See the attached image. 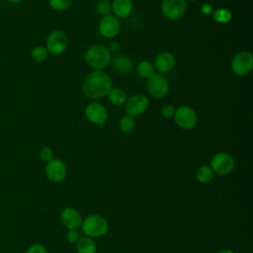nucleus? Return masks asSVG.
Listing matches in <instances>:
<instances>
[{
    "label": "nucleus",
    "mask_w": 253,
    "mask_h": 253,
    "mask_svg": "<svg viewBox=\"0 0 253 253\" xmlns=\"http://www.w3.org/2000/svg\"><path fill=\"white\" fill-rule=\"evenodd\" d=\"M111 89V77L101 70H95L89 73L83 82V93L90 99L102 98L106 96Z\"/></svg>",
    "instance_id": "1"
},
{
    "label": "nucleus",
    "mask_w": 253,
    "mask_h": 253,
    "mask_svg": "<svg viewBox=\"0 0 253 253\" xmlns=\"http://www.w3.org/2000/svg\"><path fill=\"white\" fill-rule=\"evenodd\" d=\"M84 58L90 67L94 68L95 70H101L110 64L111 52L106 46L95 44L87 48Z\"/></svg>",
    "instance_id": "2"
},
{
    "label": "nucleus",
    "mask_w": 253,
    "mask_h": 253,
    "mask_svg": "<svg viewBox=\"0 0 253 253\" xmlns=\"http://www.w3.org/2000/svg\"><path fill=\"white\" fill-rule=\"evenodd\" d=\"M81 229L85 236L99 238L104 236L109 228L107 219L100 214H90L82 220Z\"/></svg>",
    "instance_id": "3"
},
{
    "label": "nucleus",
    "mask_w": 253,
    "mask_h": 253,
    "mask_svg": "<svg viewBox=\"0 0 253 253\" xmlns=\"http://www.w3.org/2000/svg\"><path fill=\"white\" fill-rule=\"evenodd\" d=\"M211 168L213 173L226 176L230 174L235 166V162L233 157L227 152H217L211 159Z\"/></svg>",
    "instance_id": "4"
},
{
    "label": "nucleus",
    "mask_w": 253,
    "mask_h": 253,
    "mask_svg": "<svg viewBox=\"0 0 253 253\" xmlns=\"http://www.w3.org/2000/svg\"><path fill=\"white\" fill-rule=\"evenodd\" d=\"M175 123L182 129L193 128L198 122V115L196 111L189 106H181L175 110Z\"/></svg>",
    "instance_id": "5"
},
{
    "label": "nucleus",
    "mask_w": 253,
    "mask_h": 253,
    "mask_svg": "<svg viewBox=\"0 0 253 253\" xmlns=\"http://www.w3.org/2000/svg\"><path fill=\"white\" fill-rule=\"evenodd\" d=\"M68 38L61 30L52 31L46 39V49L48 53L53 55L61 54L67 47Z\"/></svg>",
    "instance_id": "6"
},
{
    "label": "nucleus",
    "mask_w": 253,
    "mask_h": 253,
    "mask_svg": "<svg viewBox=\"0 0 253 253\" xmlns=\"http://www.w3.org/2000/svg\"><path fill=\"white\" fill-rule=\"evenodd\" d=\"M231 69L238 76L249 74L253 69V55L250 51H240L231 61Z\"/></svg>",
    "instance_id": "7"
},
{
    "label": "nucleus",
    "mask_w": 253,
    "mask_h": 253,
    "mask_svg": "<svg viewBox=\"0 0 253 253\" xmlns=\"http://www.w3.org/2000/svg\"><path fill=\"white\" fill-rule=\"evenodd\" d=\"M187 10V0H162V14L169 20L181 19Z\"/></svg>",
    "instance_id": "8"
},
{
    "label": "nucleus",
    "mask_w": 253,
    "mask_h": 253,
    "mask_svg": "<svg viewBox=\"0 0 253 253\" xmlns=\"http://www.w3.org/2000/svg\"><path fill=\"white\" fill-rule=\"evenodd\" d=\"M147 91L154 99L165 97L169 91V83L165 76L161 74L152 75L147 81Z\"/></svg>",
    "instance_id": "9"
},
{
    "label": "nucleus",
    "mask_w": 253,
    "mask_h": 253,
    "mask_svg": "<svg viewBox=\"0 0 253 253\" xmlns=\"http://www.w3.org/2000/svg\"><path fill=\"white\" fill-rule=\"evenodd\" d=\"M47 179L52 183H60L66 177V166L60 159H52L48 161L44 168Z\"/></svg>",
    "instance_id": "10"
},
{
    "label": "nucleus",
    "mask_w": 253,
    "mask_h": 253,
    "mask_svg": "<svg viewBox=\"0 0 253 253\" xmlns=\"http://www.w3.org/2000/svg\"><path fill=\"white\" fill-rule=\"evenodd\" d=\"M148 105V99L144 95L136 94L126 100L125 103V110L128 116L135 117L144 113L147 110Z\"/></svg>",
    "instance_id": "11"
},
{
    "label": "nucleus",
    "mask_w": 253,
    "mask_h": 253,
    "mask_svg": "<svg viewBox=\"0 0 253 253\" xmlns=\"http://www.w3.org/2000/svg\"><path fill=\"white\" fill-rule=\"evenodd\" d=\"M85 116L92 124L103 126L108 118V112L106 108L97 102L90 103L85 108Z\"/></svg>",
    "instance_id": "12"
},
{
    "label": "nucleus",
    "mask_w": 253,
    "mask_h": 253,
    "mask_svg": "<svg viewBox=\"0 0 253 253\" xmlns=\"http://www.w3.org/2000/svg\"><path fill=\"white\" fill-rule=\"evenodd\" d=\"M120 28L121 24L119 19L113 15L103 17L99 23L100 34L108 39L116 37L120 32Z\"/></svg>",
    "instance_id": "13"
},
{
    "label": "nucleus",
    "mask_w": 253,
    "mask_h": 253,
    "mask_svg": "<svg viewBox=\"0 0 253 253\" xmlns=\"http://www.w3.org/2000/svg\"><path fill=\"white\" fill-rule=\"evenodd\" d=\"M80 212L74 208H66L60 213V221L68 230H77L82 223Z\"/></svg>",
    "instance_id": "14"
},
{
    "label": "nucleus",
    "mask_w": 253,
    "mask_h": 253,
    "mask_svg": "<svg viewBox=\"0 0 253 253\" xmlns=\"http://www.w3.org/2000/svg\"><path fill=\"white\" fill-rule=\"evenodd\" d=\"M175 57L168 51L160 52L155 58L154 67L161 73H169L175 67Z\"/></svg>",
    "instance_id": "15"
},
{
    "label": "nucleus",
    "mask_w": 253,
    "mask_h": 253,
    "mask_svg": "<svg viewBox=\"0 0 253 253\" xmlns=\"http://www.w3.org/2000/svg\"><path fill=\"white\" fill-rule=\"evenodd\" d=\"M112 66L117 73L126 74L132 70L133 62L129 56L125 54H120V55H117L112 60Z\"/></svg>",
    "instance_id": "16"
},
{
    "label": "nucleus",
    "mask_w": 253,
    "mask_h": 253,
    "mask_svg": "<svg viewBox=\"0 0 253 253\" xmlns=\"http://www.w3.org/2000/svg\"><path fill=\"white\" fill-rule=\"evenodd\" d=\"M112 11L118 18H126L132 11L131 0H114L112 3Z\"/></svg>",
    "instance_id": "17"
},
{
    "label": "nucleus",
    "mask_w": 253,
    "mask_h": 253,
    "mask_svg": "<svg viewBox=\"0 0 253 253\" xmlns=\"http://www.w3.org/2000/svg\"><path fill=\"white\" fill-rule=\"evenodd\" d=\"M75 244L77 253H96L97 246L93 238L83 236L80 237Z\"/></svg>",
    "instance_id": "18"
},
{
    "label": "nucleus",
    "mask_w": 253,
    "mask_h": 253,
    "mask_svg": "<svg viewBox=\"0 0 253 253\" xmlns=\"http://www.w3.org/2000/svg\"><path fill=\"white\" fill-rule=\"evenodd\" d=\"M213 176H214V173H213L212 169L211 168V166H209V165L200 166L196 170V173H195V177H196L197 181L202 184L210 183L213 179Z\"/></svg>",
    "instance_id": "19"
},
{
    "label": "nucleus",
    "mask_w": 253,
    "mask_h": 253,
    "mask_svg": "<svg viewBox=\"0 0 253 253\" xmlns=\"http://www.w3.org/2000/svg\"><path fill=\"white\" fill-rule=\"evenodd\" d=\"M108 95V99L109 101L116 106H122L125 105V103L126 102V93L119 88H113L109 91Z\"/></svg>",
    "instance_id": "20"
},
{
    "label": "nucleus",
    "mask_w": 253,
    "mask_h": 253,
    "mask_svg": "<svg viewBox=\"0 0 253 253\" xmlns=\"http://www.w3.org/2000/svg\"><path fill=\"white\" fill-rule=\"evenodd\" d=\"M154 70H155L154 65L148 60L140 61L136 67V71H137L138 75L140 77L146 78V79H149L152 75L155 74Z\"/></svg>",
    "instance_id": "21"
},
{
    "label": "nucleus",
    "mask_w": 253,
    "mask_h": 253,
    "mask_svg": "<svg viewBox=\"0 0 253 253\" xmlns=\"http://www.w3.org/2000/svg\"><path fill=\"white\" fill-rule=\"evenodd\" d=\"M212 17L215 22H217L219 24H226L231 21L232 15L229 10L221 8V9L214 10L212 13Z\"/></svg>",
    "instance_id": "22"
},
{
    "label": "nucleus",
    "mask_w": 253,
    "mask_h": 253,
    "mask_svg": "<svg viewBox=\"0 0 253 253\" xmlns=\"http://www.w3.org/2000/svg\"><path fill=\"white\" fill-rule=\"evenodd\" d=\"M119 126L123 132L129 133L133 130V128L135 126V121H134L133 117L126 115L121 119V121L119 123Z\"/></svg>",
    "instance_id": "23"
},
{
    "label": "nucleus",
    "mask_w": 253,
    "mask_h": 253,
    "mask_svg": "<svg viewBox=\"0 0 253 253\" xmlns=\"http://www.w3.org/2000/svg\"><path fill=\"white\" fill-rule=\"evenodd\" d=\"M31 56H32L33 60H35L37 62H42V61H44L47 58L48 51H47L45 46L39 45V46H36L32 49Z\"/></svg>",
    "instance_id": "24"
},
{
    "label": "nucleus",
    "mask_w": 253,
    "mask_h": 253,
    "mask_svg": "<svg viewBox=\"0 0 253 253\" xmlns=\"http://www.w3.org/2000/svg\"><path fill=\"white\" fill-rule=\"evenodd\" d=\"M96 11L103 17L111 15L112 3L109 0H98L96 3Z\"/></svg>",
    "instance_id": "25"
},
{
    "label": "nucleus",
    "mask_w": 253,
    "mask_h": 253,
    "mask_svg": "<svg viewBox=\"0 0 253 253\" xmlns=\"http://www.w3.org/2000/svg\"><path fill=\"white\" fill-rule=\"evenodd\" d=\"M72 4V0H49V6L55 11H64Z\"/></svg>",
    "instance_id": "26"
},
{
    "label": "nucleus",
    "mask_w": 253,
    "mask_h": 253,
    "mask_svg": "<svg viewBox=\"0 0 253 253\" xmlns=\"http://www.w3.org/2000/svg\"><path fill=\"white\" fill-rule=\"evenodd\" d=\"M40 156H41L42 160H43V161H45L47 163L48 161L53 159V151H52V149L50 147L44 146V147H42L41 149Z\"/></svg>",
    "instance_id": "27"
},
{
    "label": "nucleus",
    "mask_w": 253,
    "mask_h": 253,
    "mask_svg": "<svg viewBox=\"0 0 253 253\" xmlns=\"http://www.w3.org/2000/svg\"><path fill=\"white\" fill-rule=\"evenodd\" d=\"M174 114H175L174 106H172L171 104H166V105L162 106V108H161V115L164 118H166V119L173 118Z\"/></svg>",
    "instance_id": "28"
},
{
    "label": "nucleus",
    "mask_w": 253,
    "mask_h": 253,
    "mask_svg": "<svg viewBox=\"0 0 253 253\" xmlns=\"http://www.w3.org/2000/svg\"><path fill=\"white\" fill-rule=\"evenodd\" d=\"M26 253H47V251H46V248L42 244L37 243V244L31 245L27 249Z\"/></svg>",
    "instance_id": "29"
},
{
    "label": "nucleus",
    "mask_w": 253,
    "mask_h": 253,
    "mask_svg": "<svg viewBox=\"0 0 253 253\" xmlns=\"http://www.w3.org/2000/svg\"><path fill=\"white\" fill-rule=\"evenodd\" d=\"M80 238V234L77 230H68L66 233V239L70 243H76Z\"/></svg>",
    "instance_id": "30"
},
{
    "label": "nucleus",
    "mask_w": 253,
    "mask_h": 253,
    "mask_svg": "<svg viewBox=\"0 0 253 253\" xmlns=\"http://www.w3.org/2000/svg\"><path fill=\"white\" fill-rule=\"evenodd\" d=\"M203 12H204V13H207V14L211 13V7L210 5L204 6V7H203Z\"/></svg>",
    "instance_id": "31"
},
{
    "label": "nucleus",
    "mask_w": 253,
    "mask_h": 253,
    "mask_svg": "<svg viewBox=\"0 0 253 253\" xmlns=\"http://www.w3.org/2000/svg\"><path fill=\"white\" fill-rule=\"evenodd\" d=\"M216 253H235V252L231 249H221V250L217 251Z\"/></svg>",
    "instance_id": "32"
},
{
    "label": "nucleus",
    "mask_w": 253,
    "mask_h": 253,
    "mask_svg": "<svg viewBox=\"0 0 253 253\" xmlns=\"http://www.w3.org/2000/svg\"><path fill=\"white\" fill-rule=\"evenodd\" d=\"M8 2H10V3H12V4H19V3H21L23 0H7Z\"/></svg>",
    "instance_id": "33"
},
{
    "label": "nucleus",
    "mask_w": 253,
    "mask_h": 253,
    "mask_svg": "<svg viewBox=\"0 0 253 253\" xmlns=\"http://www.w3.org/2000/svg\"><path fill=\"white\" fill-rule=\"evenodd\" d=\"M189 1H196V0H189Z\"/></svg>",
    "instance_id": "34"
}]
</instances>
